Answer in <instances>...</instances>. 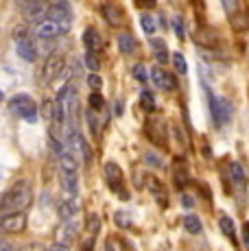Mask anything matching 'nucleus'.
I'll return each instance as SVG.
<instances>
[{
  "label": "nucleus",
  "mask_w": 249,
  "mask_h": 251,
  "mask_svg": "<svg viewBox=\"0 0 249 251\" xmlns=\"http://www.w3.org/2000/svg\"><path fill=\"white\" fill-rule=\"evenodd\" d=\"M31 203V183L20 179L4 190L0 199V219L9 214H22V210Z\"/></svg>",
  "instance_id": "obj_1"
},
{
  "label": "nucleus",
  "mask_w": 249,
  "mask_h": 251,
  "mask_svg": "<svg viewBox=\"0 0 249 251\" xmlns=\"http://www.w3.org/2000/svg\"><path fill=\"white\" fill-rule=\"evenodd\" d=\"M203 85H205V94H208V99H210V112H212L214 123L217 125H227L229 120H232V116H234V105L229 103L225 96H212L208 81H203Z\"/></svg>",
  "instance_id": "obj_2"
},
{
  "label": "nucleus",
  "mask_w": 249,
  "mask_h": 251,
  "mask_svg": "<svg viewBox=\"0 0 249 251\" xmlns=\"http://www.w3.org/2000/svg\"><path fill=\"white\" fill-rule=\"evenodd\" d=\"M11 109L16 112L20 118H25L26 123H35L37 120V105H35V100L31 99V96H26V94H18V96H13L11 100Z\"/></svg>",
  "instance_id": "obj_3"
},
{
  "label": "nucleus",
  "mask_w": 249,
  "mask_h": 251,
  "mask_svg": "<svg viewBox=\"0 0 249 251\" xmlns=\"http://www.w3.org/2000/svg\"><path fill=\"white\" fill-rule=\"evenodd\" d=\"M70 11H73V7H70V2H66V0H59V2H52L49 9H46V20H52L57 24H61L64 26V31H68L73 20H70Z\"/></svg>",
  "instance_id": "obj_4"
},
{
  "label": "nucleus",
  "mask_w": 249,
  "mask_h": 251,
  "mask_svg": "<svg viewBox=\"0 0 249 251\" xmlns=\"http://www.w3.org/2000/svg\"><path fill=\"white\" fill-rule=\"evenodd\" d=\"M103 173H105V179H107V186L112 188L121 199H129V192L123 188V171H121V166L114 164V162H107L103 166Z\"/></svg>",
  "instance_id": "obj_5"
},
{
  "label": "nucleus",
  "mask_w": 249,
  "mask_h": 251,
  "mask_svg": "<svg viewBox=\"0 0 249 251\" xmlns=\"http://www.w3.org/2000/svg\"><path fill=\"white\" fill-rule=\"evenodd\" d=\"M64 57L61 55H50L49 59L44 61V68H42V85H50L57 76L64 72Z\"/></svg>",
  "instance_id": "obj_6"
},
{
  "label": "nucleus",
  "mask_w": 249,
  "mask_h": 251,
  "mask_svg": "<svg viewBox=\"0 0 249 251\" xmlns=\"http://www.w3.org/2000/svg\"><path fill=\"white\" fill-rule=\"evenodd\" d=\"M145 133L153 144H157V147H166V125H164V120H157V118L147 120Z\"/></svg>",
  "instance_id": "obj_7"
},
{
  "label": "nucleus",
  "mask_w": 249,
  "mask_h": 251,
  "mask_svg": "<svg viewBox=\"0 0 249 251\" xmlns=\"http://www.w3.org/2000/svg\"><path fill=\"white\" fill-rule=\"evenodd\" d=\"M151 81L155 83V88L169 90V92L177 90V79H175L173 75H171V72L162 70L160 66H157V68H151Z\"/></svg>",
  "instance_id": "obj_8"
},
{
  "label": "nucleus",
  "mask_w": 249,
  "mask_h": 251,
  "mask_svg": "<svg viewBox=\"0 0 249 251\" xmlns=\"http://www.w3.org/2000/svg\"><path fill=\"white\" fill-rule=\"evenodd\" d=\"M26 227V216L25 214H9L0 219V231L7 234H20Z\"/></svg>",
  "instance_id": "obj_9"
},
{
  "label": "nucleus",
  "mask_w": 249,
  "mask_h": 251,
  "mask_svg": "<svg viewBox=\"0 0 249 251\" xmlns=\"http://www.w3.org/2000/svg\"><path fill=\"white\" fill-rule=\"evenodd\" d=\"M81 40H83V46H85V50H88V52H94V55H99V52L103 50V37L99 35L97 28H92V26L85 28Z\"/></svg>",
  "instance_id": "obj_10"
},
{
  "label": "nucleus",
  "mask_w": 249,
  "mask_h": 251,
  "mask_svg": "<svg viewBox=\"0 0 249 251\" xmlns=\"http://www.w3.org/2000/svg\"><path fill=\"white\" fill-rule=\"evenodd\" d=\"M61 186H64L66 199L75 201L76 195H79V177H76V173H61Z\"/></svg>",
  "instance_id": "obj_11"
},
{
  "label": "nucleus",
  "mask_w": 249,
  "mask_h": 251,
  "mask_svg": "<svg viewBox=\"0 0 249 251\" xmlns=\"http://www.w3.org/2000/svg\"><path fill=\"white\" fill-rule=\"evenodd\" d=\"M64 33V26L52 20H42L37 24V37H42V40H52V37L61 35Z\"/></svg>",
  "instance_id": "obj_12"
},
{
  "label": "nucleus",
  "mask_w": 249,
  "mask_h": 251,
  "mask_svg": "<svg viewBox=\"0 0 249 251\" xmlns=\"http://www.w3.org/2000/svg\"><path fill=\"white\" fill-rule=\"evenodd\" d=\"M76 229H79V227H76L75 221H68V223H64L59 229H57V243L70 247V243H75V240H76Z\"/></svg>",
  "instance_id": "obj_13"
},
{
  "label": "nucleus",
  "mask_w": 249,
  "mask_h": 251,
  "mask_svg": "<svg viewBox=\"0 0 249 251\" xmlns=\"http://www.w3.org/2000/svg\"><path fill=\"white\" fill-rule=\"evenodd\" d=\"M16 46H18V52H20V57H22L25 61H35L37 48H35V44H33V40H31L28 35L22 37V40H18Z\"/></svg>",
  "instance_id": "obj_14"
},
{
  "label": "nucleus",
  "mask_w": 249,
  "mask_h": 251,
  "mask_svg": "<svg viewBox=\"0 0 249 251\" xmlns=\"http://www.w3.org/2000/svg\"><path fill=\"white\" fill-rule=\"evenodd\" d=\"M197 44L199 46H203V48H212V46H217V42H219V33L214 31V28H210V26H203V28H199L197 31Z\"/></svg>",
  "instance_id": "obj_15"
},
{
  "label": "nucleus",
  "mask_w": 249,
  "mask_h": 251,
  "mask_svg": "<svg viewBox=\"0 0 249 251\" xmlns=\"http://www.w3.org/2000/svg\"><path fill=\"white\" fill-rule=\"evenodd\" d=\"M100 11H103V18L107 20L109 26H121L123 24V9L121 7H116V4H103Z\"/></svg>",
  "instance_id": "obj_16"
},
{
  "label": "nucleus",
  "mask_w": 249,
  "mask_h": 251,
  "mask_svg": "<svg viewBox=\"0 0 249 251\" xmlns=\"http://www.w3.org/2000/svg\"><path fill=\"white\" fill-rule=\"evenodd\" d=\"M118 48H121V52H124V55H133V52L138 50L136 37H133L131 33H121V35H118Z\"/></svg>",
  "instance_id": "obj_17"
},
{
  "label": "nucleus",
  "mask_w": 249,
  "mask_h": 251,
  "mask_svg": "<svg viewBox=\"0 0 249 251\" xmlns=\"http://www.w3.org/2000/svg\"><path fill=\"white\" fill-rule=\"evenodd\" d=\"M147 186H149L151 195L155 197L157 201H160V205H162V207H164V205H166V188L162 186V181H160V179H155V177H149V179H147Z\"/></svg>",
  "instance_id": "obj_18"
},
{
  "label": "nucleus",
  "mask_w": 249,
  "mask_h": 251,
  "mask_svg": "<svg viewBox=\"0 0 249 251\" xmlns=\"http://www.w3.org/2000/svg\"><path fill=\"white\" fill-rule=\"evenodd\" d=\"M59 166H61V173H76V168H79L76 155L73 151H68V149H66V151L61 153V157H59Z\"/></svg>",
  "instance_id": "obj_19"
},
{
  "label": "nucleus",
  "mask_w": 249,
  "mask_h": 251,
  "mask_svg": "<svg viewBox=\"0 0 249 251\" xmlns=\"http://www.w3.org/2000/svg\"><path fill=\"white\" fill-rule=\"evenodd\" d=\"M229 177H232V181H234V186H245L247 183V173H245V168L241 166L238 162H232L229 164Z\"/></svg>",
  "instance_id": "obj_20"
},
{
  "label": "nucleus",
  "mask_w": 249,
  "mask_h": 251,
  "mask_svg": "<svg viewBox=\"0 0 249 251\" xmlns=\"http://www.w3.org/2000/svg\"><path fill=\"white\" fill-rule=\"evenodd\" d=\"M229 24H232V28L236 33H245V31H249V16L245 11H238L229 18Z\"/></svg>",
  "instance_id": "obj_21"
},
{
  "label": "nucleus",
  "mask_w": 249,
  "mask_h": 251,
  "mask_svg": "<svg viewBox=\"0 0 249 251\" xmlns=\"http://www.w3.org/2000/svg\"><path fill=\"white\" fill-rule=\"evenodd\" d=\"M46 9H49V7H44L42 2H28V4H25L26 18H28V20H35V22L40 20V18H44Z\"/></svg>",
  "instance_id": "obj_22"
},
{
  "label": "nucleus",
  "mask_w": 249,
  "mask_h": 251,
  "mask_svg": "<svg viewBox=\"0 0 249 251\" xmlns=\"http://www.w3.org/2000/svg\"><path fill=\"white\" fill-rule=\"evenodd\" d=\"M151 48L155 50L153 55H155L157 64H166L169 61V50H166V44L162 40H151Z\"/></svg>",
  "instance_id": "obj_23"
},
{
  "label": "nucleus",
  "mask_w": 249,
  "mask_h": 251,
  "mask_svg": "<svg viewBox=\"0 0 249 251\" xmlns=\"http://www.w3.org/2000/svg\"><path fill=\"white\" fill-rule=\"evenodd\" d=\"M76 210H79V205H76V201H70V199H66V201H61L59 203V216L61 219H73V216L76 214Z\"/></svg>",
  "instance_id": "obj_24"
},
{
  "label": "nucleus",
  "mask_w": 249,
  "mask_h": 251,
  "mask_svg": "<svg viewBox=\"0 0 249 251\" xmlns=\"http://www.w3.org/2000/svg\"><path fill=\"white\" fill-rule=\"evenodd\" d=\"M181 225H184V229L188 231V234H199V231H201V221H199V216H195V214L184 216Z\"/></svg>",
  "instance_id": "obj_25"
},
{
  "label": "nucleus",
  "mask_w": 249,
  "mask_h": 251,
  "mask_svg": "<svg viewBox=\"0 0 249 251\" xmlns=\"http://www.w3.org/2000/svg\"><path fill=\"white\" fill-rule=\"evenodd\" d=\"M140 105H142V109H147V112H153V109H155V96H153L149 90H142Z\"/></svg>",
  "instance_id": "obj_26"
},
{
  "label": "nucleus",
  "mask_w": 249,
  "mask_h": 251,
  "mask_svg": "<svg viewBox=\"0 0 249 251\" xmlns=\"http://www.w3.org/2000/svg\"><path fill=\"white\" fill-rule=\"evenodd\" d=\"M219 227H221V231L227 238L234 240V221L229 219V216H221V219H219Z\"/></svg>",
  "instance_id": "obj_27"
},
{
  "label": "nucleus",
  "mask_w": 249,
  "mask_h": 251,
  "mask_svg": "<svg viewBox=\"0 0 249 251\" xmlns=\"http://www.w3.org/2000/svg\"><path fill=\"white\" fill-rule=\"evenodd\" d=\"M140 24H142V28H145V33H147V35H153V33H155V28H157L155 18L149 16V13H145V16L140 18Z\"/></svg>",
  "instance_id": "obj_28"
},
{
  "label": "nucleus",
  "mask_w": 249,
  "mask_h": 251,
  "mask_svg": "<svg viewBox=\"0 0 249 251\" xmlns=\"http://www.w3.org/2000/svg\"><path fill=\"white\" fill-rule=\"evenodd\" d=\"M88 103H90V107H92V112H100V109L105 107V99L99 94V92H92V94H90Z\"/></svg>",
  "instance_id": "obj_29"
},
{
  "label": "nucleus",
  "mask_w": 249,
  "mask_h": 251,
  "mask_svg": "<svg viewBox=\"0 0 249 251\" xmlns=\"http://www.w3.org/2000/svg\"><path fill=\"white\" fill-rule=\"evenodd\" d=\"M173 66L179 75H186V72H188V66H186V59L181 52H173Z\"/></svg>",
  "instance_id": "obj_30"
},
{
  "label": "nucleus",
  "mask_w": 249,
  "mask_h": 251,
  "mask_svg": "<svg viewBox=\"0 0 249 251\" xmlns=\"http://www.w3.org/2000/svg\"><path fill=\"white\" fill-rule=\"evenodd\" d=\"M145 164H149L153 168H164V160H162L157 153H145Z\"/></svg>",
  "instance_id": "obj_31"
},
{
  "label": "nucleus",
  "mask_w": 249,
  "mask_h": 251,
  "mask_svg": "<svg viewBox=\"0 0 249 251\" xmlns=\"http://www.w3.org/2000/svg\"><path fill=\"white\" fill-rule=\"evenodd\" d=\"M85 227H88V231L92 236H97L99 234V229H100V219L97 214H92V216H88V221H85Z\"/></svg>",
  "instance_id": "obj_32"
},
{
  "label": "nucleus",
  "mask_w": 249,
  "mask_h": 251,
  "mask_svg": "<svg viewBox=\"0 0 249 251\" xmlns=\"http://www.w3.org/2000/svg\"><path fill=\"white\" fill-rule=\"evenodd\" d=\"M85 66L92 70V75H97V70H100V64H99V59H97L94 52H85Z\"/></svg>",
  "instance_id": "obj_33"
},
{
  "label": "nucleus",
  "mask_w": 249,
  "mask_h": 251,
  "mask_svg": "<svg viewBox=\"0 0 249 251\" xmlns=\"http://www.w3.org/2000/svg\"><path fill=\"white\" fill-rule=\"evenodd\" d=\"M133 76H136L140 83H147V79H149V72H147V68L142 64H136V66H133Z\"/></svg>",
  "instance_id": "obj_34"
},
{
  "label": "nucleus",
  "mask_w": 249,
  "mask_h": 251,
  "mask_svg": "<svg viewBox=\"0 0 249 251\" xmlns=\"http://www.w3.org/2000/svg\"><path fill=\"white\" fill-rule=\"evenodd\" d=\"M85 120H88V127H90V131H92V136L97 138V136H99V120L94 118V112H88V114H85Z\"/></svg>",
  "instance_id": "obj_35"
},
{
  "label": "nucleus",
  "mask_w": 249,
  "mask_h": 251,
  "mask_svg": "<svg viewBox=\"0 0 249 251\" xmlns=\"http://www.w3.org/2000/svg\"><path fill=\"white\" fill-rule=\"evenodd\" d=\"M52 114H55V100H44V105H42V116H44L46 120H52Z\"/></svg>",
  "instance_id": "obj_36"
},
{
  "label": "nucleus",
  "mask_w": 249,
  "mask_h": 251,
  "mask_svg": "<svg viewBox=\"0 0 249 251\" xmlns=\"http://www.w3.org/2000/svg\"><path fill=\"white\" fill-rule=\"evenodd\" d=\"M173 28H175V35L179 37V40H184L186 37V31H184V20H181L179 16L173 18Z\"/></svg>",
  "instance_id": "obj_37"
},
{
  "label": "nucleus",
  "mask_w": 249,
  "mask_h": 251,
  "mask_svg": "<svg viewBox=\"0 0 249 251\" xmlns=\"http://www.w3.org/2000/svg\"><path fill=\"white\" fill-rule=\"evenodd\" d=\"M114 221H116L118 227H131V219H129L124 212H116V216H114Z\"/></svg>",
  "instance_id": "obj_38"
},
{
  "label": "nucleus",
  "mask_w": 249,
  "mask_h": 251,
  "mask_svg": "<svg viewBox=\"0 0 249 251\" xmlns=\"http://www.w3.org/2000/svg\"><path fill=\"white\" fill-rule=\"evenodd\" d=\"M223 9H225V11H227V16L232 18L234 13H238V9H241V4H238L236 0H234V2H232V0H223Z\"/></svg>",
  "instance_id": "obj_39"
},
{
  "label": "nucleus",
  "mask_w": 249,
  "mask_h": 251,
  "mask_svg": "<svg viewBox=\"0 0 249 251\" xmlns=\"http://www.w3.org/2000/svg\"><path fill=\"white\" fill-rule=\"evenodd\" d=\"M88 85L90 88H94V92H97L99 88H103V79H100L99 75H90L88 76Z\"/></svg>",
  "instance_id": "obj_40"
},
{
  "label": "nucleus",
  "mask_w": 249,
  "mask_h": 251,
  "mask_svg": "<svg viewBox=\"0 0 249 251\" xmlns=\"http://www.w3.org/2000/svg\"><path fill=\"white\" fill-rule=\"evenodd\" d=\"M243 243H245V247L249 249V223L243 225Z\"/></svg>",
  "instance_id": "obj_41"
},
{
  "label": "nucleus",
  "mask_w": 249,
  "mask_h": 251,
  "mask_svg": "<svg viewBox=\"0 0 249 251\" xmlns=\"http://www.w3.org/2000/svg\"><path fill=\"white\" fill-rule=\"evenodd\" d=\"M181 203H184V207H193L195 205V201H193V197H188V195H181Z\"/></svg>",
  "instance_id": "obj_42"
},
{
  "label": "nucleus",
  "mask_w": 249,
  "mask_h": 251,
  "mask_svg": "<svg viewBox=\"0 0 249 251\" xmlns=\"http://www.w3.org/2000/svg\"><path fill=\"white\" fill-rule=\"evenodd\" d=\"M0 251H13V245H9L2 236H0Z\"/></svg>",
  "instance_id": "obj_43"
},
{
  "label": "nucleus",
  "mask_w": 249,
  "mask_h": 251,
  "mask_svg": "<svg viewBox=\"0 0 249 251\" xmlns=\"http://www.w3.org/2000/svg\"><path fill=\"white\" fill-rule=\"evenodd\" d=\"M49 251H70V247H66V245L55 243V245H50V249H49Z\"/></svg>",
  "instance_id": "obj_44"
},
{
  "label": "nucleus",
  "mask_w": 249,
  "mask_h": 251,
  "mask_svg": "<svg viewBox=\"0 0 249 251\" xmlns=\"http://www.w3.org/2000/svg\"><path fill=\"white\" fill-rule=\"evenodd\" d=\"M123 112H124L123 100H116V107H114V114H116V116H123Z\"/></svg>",
  "instance_id": "obj_45"
},
{
  "label": "nucleus",
  "mask_w": 249,
  "mask_h": 251,
  "mask_svg": "<svg viewBox=\"0 0 249 251\" xmlns=\"http://www.w3.org/2000/svg\"><path fill=\"white\" fill-rule=\"evenodd\" d=\"M81 251H94V243H92V240L83 243V249H81Z\"/></svg>",
  "instance_id": "obj_46"
},
{
  "label": "nucleus",
  "mask_w": 249,
  "mask_h": 251,
  "mask_svg": "<svg viewBox=\"0 0 249 251\" xmlns=\"http://www.w3.org/2000/svg\"><path fill=\"white\" fill-rule=\"evenodd\" d=\"M114 247H116V245H114V240H107V251H116Z\"/></svg>",
  "instance_id": "obj_47"
},
{
  "label": "nucleus",
  "mask_w": 249,
  "mask_h": 251,
  "mask_svg": "<svg viewBox=\"0 0 249 251\" xmlns=\"http://www.w3.org/2000/svg\"><path fill=\"white\" fill-rule=\"evenodd\" d=\"M0 99H2V94H0Z\"/></svg>",
  "instance_id": "obj_48"
}]
</instances>
